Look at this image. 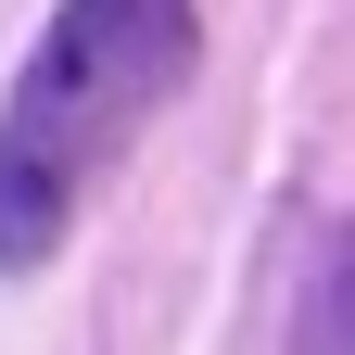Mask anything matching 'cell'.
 Returning <instances> with one entry per match:
<instances>
[{
	"mask_svg": "<svg viewBox=\"0 0 355 355\" xmlns=\"http://www.w3.org/2000/svg\"><path fill=\"white\" fill-rule=\"evenodd\" d=\"M191 51H203L191 0H64V13L38 26L13 102H0V266H13V279L64 254L76 191L127 153V127L191 76Z\"/></svg>",
	"mask_w": 355,
	"mask_h": 355,
	"instance_id": "1",
	"label": "cell"
}]
</instances>
